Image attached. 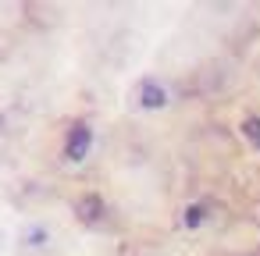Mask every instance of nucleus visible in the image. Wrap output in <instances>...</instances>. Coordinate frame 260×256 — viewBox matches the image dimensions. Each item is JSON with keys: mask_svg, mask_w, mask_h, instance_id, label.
<instances>
[{"mask_svg": "<svg viewBox=\"0 0 260 256\" xmlns=\"http://www.w3.org/2000/svg\"><path fill=\"white\" fill-rule=\"evenodd\" d=\"M89 146H93V132H89V125H75L72 135H68L64 153H68V160H82V157L89 153Z\"/></svg>", "mask_w": 260, "mask_h": 256, "instance_id": "obj_1", "label": "nucleus"}, {"mask_svg": "<svg viewBox=\"0 0 260 256\" xmlns=\"http://www.w3.org/2000/svg\"><path fill=\"white\" fill-rule=\"evenodd\" d=\"M139 103H143L146 111H160V107L168 103L164 86H160V82H153V79H143V86H139Z\"/></svg>", "mask_w": 260, "mask_h": 256, "instance_id": "obj_2", "label": "nucleus"}, {"mask_svg": "<svg viewBox=\"0 0 260 256\" xmlns=\"http://www.w3.org/2000/svg\"><path fill=\"white\" fill-rule=\"evenodd\" d=\"M75 210H79L82 221H96V217H104V203H100V196H82V199L75 203Z\"/></svg>", "mask_w": 260, "mask_h": 256, "instance_id": "obj_3", "label": "nucleus"}, {"mask_svg": "<svg viewBox=\"0 0 260 256\" xmlns=\"http://www.w3.org/2000/svg\"><path fill=\"white\" fill-rule=\"evenodd\" d=\"M242 132H246L253 142H260V118H246V121H242Z\"/></svg>", "mask_w": 260, "mask_h": 256, "instance_id": "obj_4", "label": "nucleus"}, {"mask_svg": "<svg viewBox=\"0 0 260 256\" xmlns=\"http://www.w3.org/2000/svg\"><path fill=\"white\" fill-rule=\"evenodd\" d=\"M200 221H203V210H200V206H189V210H185V224H189V228H196Z\"/></svg>", "mask_w": 260, "mask_h": 256, "instance_id": "obj_5", "label": "nucleus"}]
</instances>
